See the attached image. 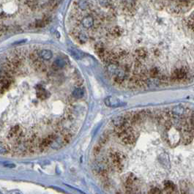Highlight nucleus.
I'll return each instance as SVG.
<instances>
[{
  "instance_id": "1",
  "label": "nucleus",
  "mask_w": 194,
  "mask_h": 194,
  "mask_svg": "<svg viewBox=\"0 0 194 194\" xmlns=\"http://www.w3.org/2000/svg\"><path fill=\"white\" fill-rule=\"evenodd\" d=\"M163 138L171 147H176L181 141L180 131L172 126L169 130L164 131Z\"/></svg>"
},
{
  "instance_id": "2",
  "label": "nucleus",
  "mask_w": 194,
  "mask_h": 194,
  "mask_svg": "<svg viewBox=\"0 0 194 194\" xmlns=\"http://www.w3.org/2000/svg\"><path fill=\"white\" fill-rule=\"evenodd\" d=\"M118 138L121 139L122 142L124 144H127V145H131L133 144L136 140V133L134 132L133 129L132 127H129L125 131H122L119 133L117 134Z\"/></svg>"
},
{
  "instance_id": "3",
  "label": "nucleus",
  "mask_w": 194,
  "mask_h": 194,
  "mask_svg": "<svg viewBox=\"0 0 194 194\" xmlns=\"http://www.w3.org/2000/svg\"><path fill=\"white\" fill-rule=\"evenodd\" d=\"M186 113V109L183 105H176L171 109V118L173 119H179L184 117Z\"/></svg>"
},
{
  "instance_id": "4",
  "label": "nucleus",
  "mask_w": 194,
  "mask_h": 194,
  "mask_svg": "<svg viewBox=\"0 0 194 194\" xmlns=\"http://www.w3.org/2000/svg\"><path fill=\"white\" fill-rule=\"evenodd\" d=\"M163 189L166 194H174L177 189V186L173 182L170 180H166L163 183Z\"/></svg>"
},
{
  "instance_id": "5",
  "label": "nucleus",
  "mask_w": 194,
  "mask_h": 194,
  "mask_svg": "<svg viewBox=\"0 0 194 194\" xmlns=\"http://www.w3.org/2000/svg\"><path fill=\"white\" fill-rule=\"evenodd\" d=\"M111 122H112V125H114V129L119 128V127H122L125 125L128 124L126 122L125 119L123 116H119V117H115L114 119H112Z\"/></svg>"
},
{
  "instance_id": "6",
  "label": "nucleus",
  "mask_w": 194,
  "mask_h": 194,
  "mask_svg": "<svg viewBox=\"0 0 194 194\" xmlns=\"http://www.w3.org/2000/svg\"><path fill=\"white\" fill-rule=\"evenodd\" d=\"M81 24L85 29H91L94 26V18L90 15L84 17L81 20Z\"/></svg>"
},
{
  "instance_id": "7",
  "label": "nucleus",
  "mask_w": 194,
  "mask_h": 194,
  "mask_svg": "<svg viewBox=\"0 0 194 194\" xmlns=\"http://www.w3.org/2000/svg\"><path fill=\"white\" fill-rule=\"evenodd\" d=\"M159 161L162 166L165 167H170V160H169V155L167 154L163 153L159 155Z\"/></svg>"
},
{
  "instance_id": "8",
  "label": "nucleus",
  "mask_w": 194,
  "mask_h": 194,
  "mask_svg": "<svg viewBox=\"0 0 194 194\" xmlns=\"http://www.w3.org/2000/svg\"><path fill=\"white\" fill-rule=\"evenodd\" d=\"M66 65L65 60L62 58H57L53 63V68L54 70H59Z\"/></svg>"
},
{
  "instance_id": "9",
  "label": "nucleus",
  "mask_w": 194,
  "mask_h": 194,
  "mask_svg": "<svg viewBox=\"0 0 194 194\" xmlns=\"http://www.w3.org/2000/svg\"><path fill=\"white\" fill-rule=\"evenodd\" d=\"M179 191H180L181 194H189L191 188H190L189 183L183 181L180 184V187H179Z\"/></svg>"
},
{
  "instance_id": "10",
  "label": "nucleus",
  "mask_w": 194,
  "mask_h": 194,
  "mask_svg": "<svg viewBox=\"0 0 194 194\" xmlns=\"http://www.w3.org/2000/svg\"><path fill=\"white\" fill-rule=\"evenodd\" d=\"M10 152H11V149L10 146L7 143L0 141V154H8Z\"/></svg>"
},
{
  "instance_id": "11",
  "label": "nucleus",
  "mask_w": 194,
  "mask_h": 194,
  "mask_svg": "<svg viewBox=\"0 0 194 194\" xmlns=\"http://www.w3.org/2000/svg\"><path fill=\"white\" fill-rule=\"evenodd\" d=\"M84 95V89L81 88H76L72 92V96L75 99H81Z\"/></svg>"
},
{
  "instance_id": "12",
  "label": "nucleus",
  "mask_w": 194,
  "mask_h": 194,
  "mask_svg": "<svg viewBox=\"0 0 194 194\" xmlns=\"http://www.w3.org/2000/svg\"><path fill=\"white\" fill-rule=\"evenodd\" d=\"M105 104L109 106H112V107H116L119 105V101L114 97H109L105 100Z\"/></svg>"
},
{
  "instance_id": "13",
  "label": "nucleus",
  "mask_w": 194,
  "mask_h": 194,
  "mask_svg": "<svg viewBox=\"0 0 194 194\" xmlns=\"http://www.w3.org/2000/svg\"><path fill=\"white\" fill-rule=\"evenodd\" d=\"M40 55L41 58L45 59V60H49L52 58L53 54L50 50H43L40 51Z\"/></svg>"
},
{
  "instance_id": "14",
  "label": "nucleus",
  "mask_w": 194,
  "mask_h": 194,
  "mask_svg": "<svg viewBox=\"0 0 194 194\" xmlns=\"http://www.w3.org/2000/svg\"><path fill=\"white\" fill-rule=\"evenodd\" d=\"M49 22H50V19H49V18H45V19L37 21V22H35V27H36V28H41V27H45V25H47Z\"/></svg>"
},
{
  "instance_id": "15",
  "label": "nucleus",
  "mask_w": 194,
  "mask_h": 194,
  "mask_svg": "<svg viewBox=\"0 0 194 194\" xmlns=\"http://www.w3.org/2000/svg\"><path fill=\"white\" fill-rule=\"evenodd\" d=\"M78 7L82 11H84L89 7V2L87 0H79L78 2Z\"/></svg>"
},
{
  "instance_id": "16",
  "label": "nucleus",
  "mask_w": 194,
  "mask_h": 194,
  "mask_svg": "<svg viewBox=\"0 0 194 194\" xmlns=\"http://www.w3.org/2000/svg\"><path fill=\"white\" fill-rule=\"evenodd\" d=\"M77 37L81 43H86L88 40V36L84 32H79L77 34Z\"/></svg>"
},
{
  "instance_id": "17",
  "label": "nucleus",
  "mask_w": 194,
  "mask_h": 194,
  "mask_svg": "<svg viewBox=\"0 0 194 194\" xmlns=\"http://www.w3.org/2000/svg\"><path fill=\"white\" fill-rule=\"evenodd\" d=\"M108 140H109V135H108V134H106V133H105V134H103V136H101L98 144H101V146H103V145H104L105 143L107 142Z\"/></svg>"
},
{
  "instance_id": "18",
  "label": "nucleus",
  "mask_w": 194,
  "mask_h": 194,
  "mask_svg": "<svg viewBox=\"0 0 194 194\" xmlns=\"http://www.w3.org/2000/svg\"><path fill=\"white\" fill-rule=\"evenodd\" d=\"M161 190L159 187H153L149 191V194H161Z\"/></svg>"
},
{
  "instance_id": "19",
  "label": "nucleus",
  "mask_w": 194,
  "mask_h": 194,
  "mask_svg": "<svg viewBox=\"0 0 194 194\" xmlns=\"http://www.w3.org/2000/svg\"><path fill=\"white\" fill-rule=\"evenodd\" d=\"M101 147H102V146L99 144H97V145L95 146V147H94L93 149V153L95 155H97L100 153V152H101Z\"/></svg>"
},
{
  "instance_id": "20",
  "label": "nucleus",
  "mask_w": 194,
  "mask_h": 194,
  "mask_svg": "<svg viewBox=\"0 0 194 194\" xmlns=\"http://www.w3.org/2000/svg\"><path fill=\"white\" fill-rule=\"evenodd\" d=\"M116 194H123V193H122V191H117L116 192Z\"/></svg>"
},
{
  "instance_id": "21",
  "label": "nucleus",
  "mask_w": 194,
  "mask_h": 194,
  "mask_svg": "<svg viewBox=\"0 0 194 194\" xmlns=\"http://www.w3.org/2000/svg\"><path fill=\"white\" fill-rule=\"evenodd\" d=\"M0 75H1V69H0Z\"/></svg>"
}]
</instances>
